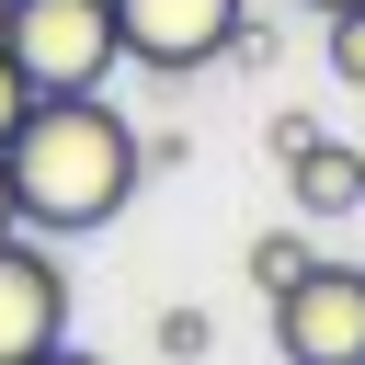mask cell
<instances>
[{
    "label": "cell",
    "instance_id": "obj_1",
    "mask_svg": "<svg viewBox=\"0 0 365 365\" xmlns=\"http://www.w3.org/2000/svg\"><path fill=\"white\" fill-rule=\"evenodd\" d=\"M0 171H11V205L23 228L46 240H80V228H114L125 194H137V125L103 103V91H34L23 125L0 137Z\"/></svg>",
    "mask_w": 365,
    "mask_h": 365
},
{
    "label": "cell",
    "instance_id": "obj_2",
    "mask_svg": "<svg viewBox=\"0 0 365 365\" xmlns=\"http://www.w3.org/2000/svg\"><path fill=\"white\" fill-rule=\"evenodd\" d=\"M0 46H11V68H23L34 91H103V80L125 68L114 0H11Z\"/></svg>",
    "mask_w": 365,
    "mask_h": 365
},
{
    "label": "cell",
    "instance_id": "obj_3",
    "mask_svg": "<svg viewBox=\"0 0 365 365\" xmlns=\"http://www.w3.org/2000/svg\"><path fill=\"white\" fill-rule=\"evenodd\" d=\"M274 354L285 365H365V262H308L274 297Z\"/></svg>",
    "mask_w": 365,
    "mask_h": 365
},
{
    "label": "cell",
    "instance_id": "obj_4",
    "mask_svg": "<svg viewBox=\"0 0 365 365\" xmlns=\"http://www.w3.org/2000/svg\"><path fill=\"white\" fill-rule=\"evenodd\" d=\"M228 34H240V0H114V46H125L137 68H160V80L217 68Z\"/></svg>",
    "mask_w": 365,
    "mask_h": 365
},
{
    "label": "cell",
    "instance_id": "obj_5",
    "mask_svg": "<svg viewBox=\"0 0 365 365\" xmlns=\"http://www.w3.org/2000/svg\"><path fill=\"white\" fill-rule=\"evenodd\" d=\"M46 342H68V274L34 228H11L0 240V365H23Z\"/></svg>",
    "mask_w": 365,
    "mask_h": 365
},
{
    "label": "cell",
    "instance_id": "obj_6",
    "mask_svg": "<svg viewBox=\"0 0 365 365\" xmlns=\"http://www.w3.org/2000/svg\"><path fill=\"white\" fill-rule=\"evenodd\" d=\"M285 205H297V217H342V205H365V148L297 137V148H285Z\"/></svg>",
    "mask_w": 365,
    "mask_h": 365
},
{
    "label": "cell",
    "instance_id": "obj_7",
    "mask_svg": "<svg viewBox=\"0 0 365 365\" xmlns=\"http://www.w3.org/2000/svg\"><path fill=\"white\" fill-rule=\"evenodd\" d=\"M308 262H319V251H308V240H297V228H262V240H251V251H240V274H251V285H262V297H285V285H297V274H308Z\"/></svg>",
    "mask_w": 365,
    "mask_h": 365
},
{
    "label": "cell",
    "instance_id": "obj_8",
    "mask_svg": "<svg viewBox=\"0 0 365 365\" xmlns=\"http://www.w3.org/2000/svg\"><path fill=\"white\" fill-rule=\"evenodd\" d=\"M160 354H171V365H205V354H217V319H205V308H171V319H160Z\"/></svg>",
    "mask_w": 365,
    "mask_h": 365
},
{
    "label": "cell",
    "instance_id": "obj_9",
    "mask_svg": "<svg viewBox=\"0 0 365 365\" xmlns=\"http://www.w3.org/2000/svg\"><path fill=\"white\" fill-rule=\"evenodd\" d=\"M331 68L365 91V0H354V11H331Z\"/></svg>",
    "mask_w": 365,
    "mask_h": 365
},
{
    "label": "cell",
    "instance_id": "obj_10",
    "mask_svg": "<svg viewBox=\"0 0 365 365\" xmlns=\"http://www.w3.org/2000/svg\"><path fill=\"white\" fill-rule=\"evenodd\" d=\"M23 103H34V80H23V68H11V46H0V137L23 125Z\"/></svg>",
    "mask_w": 365,
    "mask_h": 365
},
{
    "label": "cell",
    "instance_id": "obj_11",
    "mask_svg": "<svg viewBox=\"0 0 365 365\" xmlns=\"http://www.w3.org/2000/svg\"><path fill=\"white\" fill-rule=\"evenodd\" d=\"M23 365H103V354H80V342H46V354H23Z\"/></svg>",
    "mask_w": 365,
    "mask_h": 365
},
{
    "label": "cell",
    "instance_id": "obj_12",
    "mask_svg": "<svg viewBox=\"0 0 365 365\" xmlns=\"http://www.w3.org/2000/svg\"><path fill=\"white\" fill-rule=\"evenodd\" d=\"M11 228H23V205H11V171H0V240H11Z\"/></svg>",
    "mask_w": 365,
    "mask_h": 365
},
{
    "label": "cell",
    "instance_id": "obj_13",
    "mask_svg": "<svg viewBox=\"0 0 365 365\" xmlns=\"http://www.w3.org/2000/svg\"><path fill=\"white\" fill-rule=\"evenodd\" d=\"M308 11H354V0H308Z\"/></svg>",
    "mask_w": 365,
    "mask_h": 365
},
{
    "label": "cell",
    "instance_id": "obj_14",
    "mask_svg": "<svg viewBox=\"0 0 365 365\" xmlns=\"http://www.w3.org/2000/svg\"><path fill=\"white\" fill-rule=\"evenodd\" d=\"M0 23H11V0H0Z\"/></svg>",
    "mask_w": 365,
    "mask_h": 365
}]
</instances>
